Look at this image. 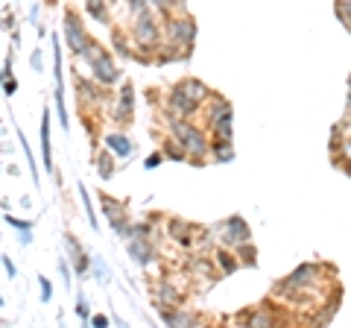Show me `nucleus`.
Wrapping results in <instances>:
<instances>
[{
	"instance_id": "nucleus-13",
	"label": "nucleus",
	"mask_w": 351,
	"mask_h": 328,
	"mask_svg": "<svg viewBox=\"0 0 351 328\" xmlns=\"http://www.w3.org/2000/svg\"><path fill=\"white\" fill-rule=\"evenodd\" d=\"M246 328H278V314L272 308H255V311H243L237 316Z\"/></svg>"
},
{
	"instance_id": "nucleus-43",
	"label": "nucleus",
	"mask_w": 351,
	"mask_h": 328,
	"mask_svg": "<svg viewBox=\"0 0 351 328\" xmlns=\"http://www.w3.org/2000/svg\"><path fill=\"white\" fill-rule=\"evenodd\" d=\"M199 328H202V325H199Z\"/></svg>"
},
{
	"instance_id": "nucleus-41",
	"label": "nucleus",
	"mask_w": 351,
	"mask_h": 328,
	"mask_svg": "<svg viewBox=\"0 0 351 328\" xmlns=\"http://www.w3.org/2000/svg\"><path fill=\"white\" fill-rule=\"evenodd\" d=\"M348 108H351V76H348Z\"/></svg>"
},
{
	"instance_id": "nucleus-30",
	"label": "nucleus",
	"mask_w": 351,
	"mask_h": 328,
	"mask_svg": "<svg viewBox=\"0 0 351 328\" xmlns=\"http://www.w3.org/2000/svg\"><path fill=\"white\" fill-rule=\"evenodd\" d=\"M240 264H249V267H255V246L246 244V246H240Z\"/></svg>"
},
{
	"instance_id": "nucleus-29",
	"label": "nucleus",
	"mask_w": 351,
	"mask_h": 328,
	"mask_svg": "<svg viewBox=\"0 0 351 328\" xmlns=\"http://www.w3.org/2000/svg\"><path fill=\"white\" fill-rule=\"evenodd\" d=\"M18 141H21V147H24V152H27V159H29V167H32V179H36V188H38V173H36V159H32V150H29V144H27V138H24V132H18Z\"/></svg>"
},
{
	"instance_id": "nucleus-37",
	"label": "nucleus",
	"mask_w": 351,
	"mask_h": 328,
	"mask_svg": "<svg viewBox=\"0 0 351 328\" xmlns=\"http://www.w3.org/2000/svg\"><path fill=\"white\" fill-rule=\"evenodd\" d=\"M76 314H80L82 320H88V302H85V296L76 299Z\"/></svg>"
},
{
	"instance_id": "nucleus-26",
	"label": "nucleus",
	"mask_w": 351,
	"mask_h": 328,
	"mask_svg": "<svg viewBox=\"0 0 351 328\" xmlns=\"http://www.w3.org/2000/svg\"><path fill=\"white\" fill-rule=\"evenodd\" d=\"M3 220H6L9 226H15L18 232H21V244H24V246H27L29 240H32V223H27V220H18V217H12V214H6Z\"/></svg>"
},
{
	"instance_id": "nucleus-42",
	"label": "nucleus",
	"mask_w": 351,
	"mask_h": 328,
	"mask_svg": "<svg viewBox=\"0 0 351 328\" xmlns=\"http://www.w3.org/2000/svg\"><path fill=\"white\" fill-rule=\"evenodd\" d=\"M346 170H348V176H351V167H346Z\"/></svg>"
},
{
	"instance_id": "nucleus-10",
	"label": "nucleus",
	"mask_w": 351,
	"mask_h": 328,
	"mask_svg": "<svg viewBox=\"0 0 351 328\" xmlns=\"http://www.w3.org/2000/svg\"><path fill=\"white\" fill-rule=\"evenodd\" d=\"M161 320L167 328H199L202 325V316L193 314V311H184V308H158Z\"/></svg>"
},
{
	"instance_id": "nucleus-11",
	"label": "nucleus",
	"mask_w": 351,
	"mask_h": 328,
	"mask_svg": "<svg viewBox=\"0 0 351 328\" xmlns=\"http://www.w3.org/2000/svg\"><path fill=\"white\" fill-rule=\"evenodd\" d=\"M176 89H179L191 103H196L199 108H202L208 100H211V89H208L202 80H193V76H184L182 82H176Z\"/></svg>"
},
{
	"instance_id": "nucleus-27",
	"label": "nucleus",
	"mask_w": 351,
	"mask_h": 328,
	"mask_svg": "<svg viewBox=\"0 0 351 328\" xmlns=\"http://www.w3.org/2000/svg\"><path fill=\"white\" fill-rule=\"evenodd\" d=\"M85 12L91 15V18H97L100 24H106V21H108V9H106V3H100V0H91V3H85Z\"/></svg>"
},
{
	"instance_id": "nucleus-32",
	"label": "nucleus",
	"mask_w": 351,
	"mask_h": 328,
	"mask_svg": "<svg viewBox=\"0 0 351 328\" xmlns=\"http://www.w3.org/2000/svg\"><path fill=\"white\" fill-rule=\"evenodd\" d=\"M337 15L343 18V21H346V27L351 30V0H348V3H337Z\"/></svg>"
},
{
	"instance_id": "nucleus-40",
	"label": "nucleus",
	"mask_w": 351,
	"mask_h": 328,
	"mask_svg": "<svg viewBox=\"0 0 351 328\" xmlns=\"http://www.w3.org/2000/svg\"><path fill=\"white\" fill-rule=\"evenodd\" d=\"M32 65H36V71H41V53L36 50V53H32V59H29Z\"/></svg>"
},
{
	"instance_id": "nucleus-36",
	"label": "nucleus",
	"mask_w": 351,
	"mask_h": 328,
	"mask_svg": "<svg viewBox=\"0 0 351 328\" xmlns=\"http://www.w3.org/2000/svg\"><path fill=\"white\" fill-rule=\"evenodd\" d=\"M108 316H103V314H97V316H91V328H108Z\"/></svg>"
},
{
	"instance_id": "nucleus-25",
	"label": "nucleus",
	"mask_w": 351,
	"mask_h": 328,
	"mask_svg": "<svg viewBox=\"0 0 351 328\" xmlns=\"http://www.w3.org/2000/svg\"><path fill=\"white\" fill-rule=\"evenodd\" d=\"M208 144H211V152H214L217 161H232V159H234V150H232V144H228V141L214 138V141H208Z\"/></svg>"
},
{
	"instance_id": "nucleus-7",
	"label": "nucleus",
	"mask_w": 351,
	"mask_h": 328,
	"mask_svg": "<svg viewBox=\"0 0 351 328\" xmlns=\"http://www.w3.org/2000/svg\"><path fill=\"white\" fill-rule=\"evenodd\" d=\"M319 264H302L299 270H293L287 279L278 281V293H287V296H299V290H316V281H319Z\"/></svg>"
},
{
	"instance_id": "nucleus-38",
	"label": "nucleus",
	"mask_w": 351,
	"mask_h": 328,
	"mask_svg": "<svg viewBox=\"0 0 351 328\" xmlns=\"http://www.w3.org/2000/svg\"><path fill=\"white\" fill-rule=\"evenodd\" d=\"M0 261H3V267H6V272H9V279H15V276H18V267L12 264V258H0Z\"/></svg>"
},
{
	"instance_id": "nucleus-24",
	"label": "nucleus",
	"mask_w": 351,
	"mask_h": 328,
	"mask_svg": "<svg viewBox=\"0 0 351 328\" xmlns=\"http://www.w3.org/2000/svg\"><path fill=\"white\" fill-rule=\"evenodd\" d=\"M161 156H164V159H173V161H188V152H184L179 141H173V138H167V141H164V147H161Z\"/></svg>"
},
{
	"instance_id": "nucleus-8",
	"label": "nucleus",
	"mask_w": 351,
	"mask_h": 328,
	"mask_svg": "<svg viewBox=\"0 0 351 328\" xmlns=\"http://www.w3.org/2000/svg\"><path fill=\"white\" fill-rule=\"evenodd\" d=\"M103 214H106V220L112 223V229H114L120 237H126V235H129L132 220H129L126 205L120 202V200H114V196H106V194H103Z\"/></svg>"
},
{
	"instance_id": "nucleus-19",
	"label": "nucleus",
	"mask_w": 351,
	"mask_h": 328,
	"mask_svg": "<svg viewBox=\"0 0 351 328\" xmlns=\"http://www.w3.org/2000/svg\"><path fill=\"white\" fill-rule=\"evenodd\" d=\"M41 152H44V167L53 173V144H50V112L41 117Z\"/></svg>"
},
{
	"instance_id": "nucleus-34",
	"label": "nucleus",
	"mask_w": 351,
	"mask_h": 328,
	"mask_svg": "<svg viewBox=\"0 0 351 328\" xmlns=\"http://www.w3.org/2000/svg\"><path fill=\"white\" fill-rule=\"evenodd\" d=\"M38 284H41V302H50V296H53V284L47 281V279H38Z\"/></svg>"
},
{
	"instance_id": "nucleus-9",
	"label": "nucleus",
	"mask_w": 351,
	"mask_h": 328,
	"mask_svg": "<svg viewBox=\"0 0 351 328\" xmlns=\"http://www.w3.org/2000/svg\"><path fill=\"white\" fill-rule=\"evenodd\" d=\"M64 38H68V47H71V53H76V56H80V53L85 50V45H88V32L80 24V18H76L73 9L64 12Z\"/></svg>"
},
{
	"instance_id": "nucleus-16",
	"label": "nucleus",
	"mask_w": 351,
	"mask_h": 328,
	"mask_svg": "<svg viewBox=\"0 0 351 328\" xmlns=\"http://www.w3.org/2000/svg\"><path fill=\"white\" fill-rule=\"evenodd\" d=\"M129 255L138 261L141 267H149L156 261V249H152V240H126Z\"/></svg>"
},
{
	"instance_id": "nucleus-22",
	"label": "nucleus",
	"mask_w": 351,
	"mask_h": 328,
	"mask_svg": "<svg viewBox=\"0 0 351 328\" xmlns=\"http://www.w3.org/2000/svg\"><path fill=\"white\" fill-rule=\"evenodd\" d=\"M97 173H100V179H112L114 176V159L108 150H100L97 152Z\"/></svg>"
},
{
	"instance_id": "nucleus-2",
	"label": "nucleus",
	"mask_w": 351,
	"mask_h": 328,
	"mask_svg": "<svg viewBox=\"0 0 351 328\" xmlns=\"http://www.w3.org/2000/svg\"><path fill=\"white\" fill-rule=\"evenodd\" d=\"M80 59H85L88 65H91V73H94V82L100 85H114V82H120V71H117V65L112 62V56H108V53L97 45V41H91L88 38V45H85V50L80 53Z\"/></svg>"
},
{
	"instance_id": "nucleus-1",
	"label": "nucleus",
	"mask_w": 351,
	"mask_h": 328,
	"mask_svg": "<svg viewBox=\"0 0 351 328\" xmlns=\"http://www.w3.org/2000/svg\"><path fill=\"white\" fill-rule=\"evenodd\" d=\"M167 129H170V138L179 141L182 150L188 152V161L193 164H202L211 152V144L199 126H193L191 120H179V117H167Z\"/></svg>"
},
{
	"instance_id": "nucleus-31",
	"label": "nucleus",
	"mask_w": 351,
	"mask_h": 328,
	"mask_svg": "<svg viewBox=\"0 0 351 328\" xmlns=\"http://www.w3.org/2000/svg\"><path fill=\"white\" fill-rule=\"evenodd\" d=\"M126 9H129V12H132V18H138L141 12H147V0H129V3H126Z\"/></svg>"
},
{
	"instance_id": "nucleus-14",
	"label": "nucleus",
	"mask_w": 351,
	"mask_h": 328,
	"mask_svg": "<svg viewBox=\"0 0 351 328\" xmlns=\"http://www.w3.org/2000/svg\"><path fill=\"white\" fill-rule=\"evenodd\" d=\"M167 108L173 112V117H179V120H188V117H193L196 112H199V106L196 103H191L188 97H184L179 89H170V94H167Z\"/></svg>"
},
{
	"instance_id": "nucleus-28",
	"label": "nucleus",
	"mask_w": 351,
	"mask_h": 328,
	"mask_svg": "<svg viewBox=\"0 0 351 328\" xmlns=\"http://www.w3.org/2000/svg\"><path fill=\"white\" fill-rule=\"evenodd\" d=\"M80 196H82V205H85V211H88V223H91V229H100V223H97V214L91 209V200H88V191L80 188Z\"/></svg>"
},
{
	"instance_id": "nucleus-15",
	"label": "nucleus",
	"mask_w": 351,
	"mask_h": 328,
	"mask_svg": "<svg viewBox=\"0 0 351 328\" xmlns=\"http://www.w3.org/2000/svg\"><path fill=\"white\" fill-rule=\"evenodd\" d=\"M156 305L158 308H182V299H184V293L176 288V284H170V281H158L156 284Z\"/></svg>"
},
{
	"instance_id": "nucleus-21",
	"label": "nucleus",
	"mask_w": 351,
	"mask_h": 328,
	"mask_svg": "<svg viewBox=\"0 0 351 328\" xmlns=\"http://www.w3.org/2000/svg\"><path fill=\"white\" fill-rule=\"evenodd\" d=\"M214 267L223 272V276H232V272L240 270V261H237V255L228 253V249H217L214 253Z\"/></svg>"
},
{
	"instance_id": "nucleus-17",
	"label": "nucleus",
	"mask_w": 351,
	"mask_h": 328,
	"mask_svg": "<svg viewBox=\"0 0 351 328\" xmlns=\"http://www.w3.org/2000/svg\"><path fill=\"white\" fill-rule=\"evenodd\" d=\"M76 94H80V106L82 103H103V89L91 80H82V76H76Z\"/></svg>"
},
{
	"instance_id": "nucleus-5",
	"label": "nucleus",
	"mask_w": 351,
	"mask_h": 328,
	"mask_svg": "<svg viewBox=\"0 0 351 328\" xmlns=\"http://www.w3.org/2000/svg\"><path fill=\"white\" fill-rule=\"evenodd\" d=\"M214 232H217V240L223 244V249H240V246L252 244V229L240 214H232L228 220L217 223Z\"/></svg>"
},
{
	"instance_id": "nucleus-4",
	"label": "nucleus",
	"mask_w": 351,
	"mask_h": 328,
	"mask_svg": "<svg viewBox=\"0 0 351 328\" xmlns=\"http://www.w3.org/2000/svg\"><path fill=\"white\" fill-rule=\"evenodd\" d=\"M164 32H167L170 45L173 47H182V56L188 59L191 56V47H193V38H196V21L188 15V9H182V12L170 15L167 21H164Z\"/></svg>"
},
{
	"instance_id": "nucleus-39",
	"label": "nucleus",
	"mask_w": 351,
	"mask_h": 328,
	"mask_svg": "<svg viewBox=\"0 0 351 328\" xmlns=\"http://www.w3.org/2000/svg\"><path fill=\"white\" fill-rule=\"evenodd\" d=\"M3 91H6L9 97H12V94L18 91V82H15V80H6V82H3Z\"/></svg>"
},
{
	"instance_id": "nucleus-35",
	"label": "nucleus",
	"mask_w": 351,
	"mask_h": 328,
	"mask_svg": "<svg viewBox=\"0 0 351 328\" xmlns=\"http://www.w3.org/2000/svg\"><path fill=\"white\" fill-rule=\"evenodd\" d=\"M161 161H164V156H161V152H152V156L144 161V167H147V170H152V167H158Z\"/></svg>"
},
{
	"instance_id": "nucleus-3",
	"label": "nucleus",
	"mask_w": 351,
	"mask_h": 328,
	"mask_svg": "<svg viewBox=\"0 0 351 328\" xmlns=\"http://www.w3.org/2000/svg\"><path fill=\"white\" fill-rule=\"evenodd\" d=\"M164 21L152 12V6L147 12H141L135 21H132V38H135V45L141 50H152L156 53L158 45H161V36H164Z\"/></svg>"
},
{
	"instance_id": "nucleus-6",
	"label": "nucleus",
	"mask_w": 351,
	"mask_h": 328,
	"mask_svg": "<svg viewBox=\"0 0 351 328\" xmlns=\"http://www.w3.org/2000/svg\"><path fill=\"white\" fill-rule=\"evenodd\" d=\"M208 126L214 129V138L219 141H228L232 144V103H226L223 97L211 94V100H208Z\"/></svg>"
},
{
	"instance_id": "nucleus-20",
	"label": "nucleus",
	"mask_w": 351,
	"mask_h": 328,
	"mask_svg": "<svg viewBox=\"0 0 351 328\" xmlns=\"http://www.w3.org/2000/svg\"><path fill=\"white\" fill-rule=\"evenodd\" d=\"M170 237L176 240L179 246H191L193 244V226L184 223V220H170Z\"/></svg>"
},
{
	"instance_id": "nucleus-23",
	"label": "nucleus",
	"mask_w": 351,
	"mask_h": 328,
	"mask_svg": "<svg viewBox=\"0 0 351 328\" xmlns=\"http://www.w3.org/2000/svg\"><path fill=\"white\" fill-rule=\"evenodd\" d=\"M188 270L193 272V276H205V279H211L214 276V264L208 258H188Z\"/></svg>"
},
{
	"instance_id": "nucleus-18",
	"label": "nucleus",
	"mask_w": 351,
	"mask_h": 328,
	"mask_svg": "<svg viewBox=\"0 0 351 328\" xmlns=\"http://www.w3.org/2000/svg\"><path fill=\"white\" fill-rule=\"evenodd\" d=\"M103 144H106L108 152H114V156H120V159H129L132 152H135L132 141H129L126 135H120V132H108V135L103 138Z\"/></svg>"
},
{
	"instance_id": "nucleus-33",
	"label": "nucleus",
	"mask_w": 351,
	"mask_h": 328,
	"mask_svg": "<svg viewBox=\"0 0 351 328\" xmlns=\"http://www.w3.org/2000/svg\"><path fill=\"white\" fill-rule=\"evenodd\" d=\"M339 159H343V164H346V167H351V138H348V141H343V144H339Z\"/></svg>"
},
{
	"instance_id": "nucleus-12",
	"label": "nucleus",
	"mask_w": 351,
	"mask_h": 328,
	"mask_svg": "<svg viewBox=\"0 0 351 328\" xmlns=\"http://www.w3.org/2000/svg\"><path fill=\"white\" fill-rule=\"evenodd\" d=\"M132 108H135V89L126 82L123 89H120V94H117V106H114L112 120H114L117 126H126L129 120H132Z\"/></svg>"
}]
</instances>
